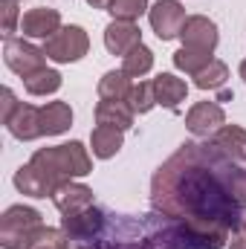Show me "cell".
Wrapping results in <instances>:
<instances>
[{
	"label": "cell",
	"mask_w": 246,
	"mask_h": 249,
	"mask_svg": "<svg viewBox=\"0 0 246 249\" xmlns=\"http://www.w3.org/2000/svg\"><path fill=\"white\" fill-rule=\"evenodd\" d=\"M130 90H133V84L124 70H110L99 81V99H107V102H127Z\"/></svg>",
	"instance_id": "cell-20"
},
{
	"label": "cell",
	"mask_w": 246,
	"mask_h": 249,
	"mask_svg": "<svg viewBox=\"0 0 246 249\" xmlns=\"http://www.w3.org/2000/svg\"><path fill=\"white\" fill-rule=\"evenodd\" d=\"M3 61L12 72H18L20 78H29L32 72L47 67V53L38 50L35 44L23 41V38H6L3 44Z\"/></svg>",
	"instance_id": "cell-5"
},
{
	"label": "cell",
	"mask_w": 246,
	"mask_h": 249,
	"mask_svg": "<svg viewBox=\"0 0 246 249\" xmlns=\"http://www.w3.org/2000/svg\"><path fill=\"white\" fill-rule=\"evenodd\" d=\"M133 110L127 102H107L102 99L96 105V124H110V127H119V130H127L133 127Z\"/></svg>",
	"instance_id": "cell-19"
},
{
	"label": "cell",
	"mask_w": 246,
	"mask_h": 249,
	"mask_svg": "<svg viewBox=\"0 0 246 249\" xmlns=\"http://www.w3.org/2000/svg\"><path fill=\"white\" fill-rule=\"evenodd\" d=\"M241 78H244V81H246V58H244V61H241Z\"/></svg>",
	"instance_id": "cell-32"
},
{
	"label": "cell",
	"mask_w": 246,
	"mask_h": 249,
	"mask_svg": "<svg viewBox=\"0 0 246 249\" xmlns=\"http://www.w3.org/2000/svg\"><path fill=\"white\" fill-rule=\"evenodd\" d=\"M53 203L61 214H75V212H84L93 206V188L84 186V183H75V180H67L53 191Z\"/></svg>",
	"instance_id": "cell-12"
},
{
	"label": "cell",
	"mask_w": 246,
	"mask_h": 249,
	"mask_svg": "<svg viewBox=\"0 0 246 249\" xmlns=\"http://www.w3.org/2000/svg\"><path fill=\"white\" fill-rule=\"evenodd\" d=\"M44 226L41 212L32 206H9L0 217V247L3 249H26L32 235Z\"/></svg>",
	"instance_id": "cell-3"
},
{
	"label": "cell",
	"mask_w": 246,
	"mask_h": 249,
	"mask_svg": "<svg viewBox=\"0 0 246 249\" xmlns=\"http://www.w3.org/2000/svg\"><path fill=\"white\" fill-rule=\"evenodd\" d=\"M44 53H47V58H53L55 64H75L90 53V38L75 23L72 26H61L53 38H47Z\"/></svg>",
	"instance_id": "cell-4"
},
{
	"label": "cell",
	"mask_w": 246,
	"mask_h": 249,
	"mask_svg": "<svg viewBox=\"0 0 246 249\" xmlns=\"http://www.w3.org/2000/svg\"><path fill=\"white\" fill-rule=\"evenodd\" d=\"M151 67H154V53H151L145 44L133 47V50L122 58V70L130 78H142L145 72H151Z\"/></svg>",
	"instance_id": "cell-23"
},
{
	"label": "cell",
	"mask_w": 246,
	"mask_h": 249,
	"mask_svg": "<svg viewBox=\"0 0 246 249\" xmlns=\"http://www.w3.org/2000/svg\"><path fill=\"white\" fill-rule=\"evenodd\" d=\"M232 194H235V200H238L241 206H246V165L238 168L235 177H232Z\"/></svg>",
	"instance_id": "cell-28"
},
{
	"label": "cell",
	"mask_w": 246,
	"mask_h": 249,
	"mask_svg": "<svg viewBox=\"0 0 246 249\" xmlns=\"http://www.w3.org/2000/svg\"><path fill=\"white\" fill-rule=\"evenodd\" d=\"M154 93H157V105H162L168 110H177V105L185 102V96H188V84L183 78L171 75V72H159L154 78Z\"/></svg>",
	"instance_id": "cell-17"
},
{
	"label": "cell",
	"mask_w": 246,
	"mask_h": 249,
	"mask_svg": "<svg viewBox=\"0 0 246 249\" xmlns=\"http://www.w3.org/2000/svg\"><path fill=\"white\" fill-rule=\"evenodd\" d=\"M148 20L159 41H171V38H180L188 18H185V9L180 0H157L148 9Z\"/></svg>",
	"instance_id": "cell-6"
},
{
	"label": "cell",
	"mask_w": 246,
	"mask_h": 249,
	"mask_svg": "<svg viewBox=\"0 0 246 249\" xmlns=\"http://www.w3.org/2000/svg\"><path fill=\"white\" fill-rule=\"evenodd\" d=\"M6 127H9V133H12L15 139H20V142H32V139H38V136H41V107L20 102L18 113L9 119Z\"/></svg>",
	"instance_id": "cell-13"
},
{
	"label": "cell",
	"mask_w": 246,
	"mask_h": 249,
	"mask_svg": "<svg viewBox=\"0 0 246 249\" xmlns=\"http://www.w3.org/2000/svg\"><path fill=\"white\" fill-rule=\"evenodd\" d=\"M142 44V29L130 20H110L105 29V47L110 55H127L133 47Z\"/></svg>",
	"instance_id": "cell-11"
},
{
	"label": "cell",
	"mask_w": 246,
	"mask_h": 249,
	"mask_svg": "<svg viewBox=\"0 0 246 249\" xmlns=\"http://www.w3.org/2000/svg\"><path fill=\"white\" fill-rule=\"evenodd\" d=\"M122 130L119 127H110V124H96L93 133H90V148H93V157L99 160H110L122 151Z\"/></svg>",
	"instance_id": "cell-18"
},
{
	"label": "cell",
	"mask_w": 246,
	"mask_h": 249,
	"mask_svg": "<svg viewBox=\"0 0 246 249\" xmlns=\"http://www.w3.org/2000/svg\"><path fill=\"white\" fill-rule=\"evenodd\" d=\"M127 105H130L133 113H148V110H154V105H157L154 78H151V81H139V84H133V90H130V96H127Z\"/></svg>",
	"instance_id": "cell-25"
},
{
	"label": "cell",
	"mask_w": 246,
	"mask_h": 249,
	"mask_svg": "<svg viewBox=\"0 0 246 249\" xmlns=\"http://www.w3.org/2000/svg\"><path fill=\"white\" fill-rule=\"evenodd\" d=\"M23 87H26L29 96H50V93H58V90H61V72L44 67V70L32 72L29 78H23Z\"/></svg>",
	"instance_id": "cell-21"
},
{
	"label": "cell",
	"mask_w": 246,
	"mask_h": 249,
	"mask_svg": "<svg viewBox=\"0 0 246 249\" xmlns=\"http://www.w3.org/2000/svg\"><path fill=\"white\" fill-rule=\"evenodd\" d=\"M0 15H3V35L12 38V32L18 29V20H23L20 9H18V0H0Z\"/></svg>",
	"instance_id": "cell-27"
},
{
	"label": "cell",
	"mask_w": 246,
	"mask_h": 249,
	"mask_svg": "<svg viewBox=\"0 0 246 249\" xmlns=\"http://www.w3.org/2000/svg\"><path fill=\"white\" fill-rule=\"evenodd\" d=\"M229 249H246V217L232 229V235H229Z\"/></svg>",
	"instance_id": "cell-30"
},
{
	"label": "cell",
	"mask_w": 246,
	"mask_h": 249,
	"mask_svg": "<svg viewBox=\"0 0 246 249\" xmlns=\"http://www.w3.org/2000/svg\"><path fill=\"white\" fill-rule=\"evenodd\" d=\"M235 162L214 142H183L154 174V232L162 249H223L244 220Z\"/></svg>",
	"instance_id": "cell-1"
},
{
	"label": "cell",
	"mask_w": 246,
	"mask_h": 249,
	"mask_svg": "<svg viewBox=\"0 0 246 249\" xmlns=\"http://www.w3.org/2000/svg\"><path fill=\"white\" fill-rule=\"evenodd\" d=\"M223 124H226V113H223V107L217 102H197L185 113V127L197 139H211Z\"/></svg>",
	"instance_id": "cell-8"
},
{
	"label": "cell",
	"mask_w": 246,
	"mask_h": 249,
	"mask_svg": "<svg viewBox=\"0 0 246 249\" xmlns=\"http://www.w3.org/2000/svg\"><path fill=\"white\" fill-rule=\"evenodd\" d=\"M211 142L238 165V162H246V130L241 124H223L214 136H211Z\"/></svg>",
	"instance_id": "cell-16"
},
{
	"label": "cell",
	"mask_w": 246,
	"mask_h": 249,
	"mask_svg": "<svg viewBox=\"0 0 246 249\" xmlns=\"http://www.w3.org/2000/svg\"><path fill=\"white\" fill-rule=\"evenodd\" d=\"M226 78H229V67L220 61V58H211L209 67H203L194 75V84L200 90H223L226 87Z\"/></svg>",
	"instance_id": "cell-22"
},
{
	"label": "cell",
	"mask_w": 246,
	"mask_h": 249,
	"mask_svg": "<svg viewBox=\"0 0 246 249\" xmlns=\"http://www.w3.org/2000/svg\"><path fill=\"white\" fill-rule=\"evenodd\" d=\"M72 127V107L67 102H47L41 107V136H58Z\"/></svg>",
	"instance_id": "cell-15"
},
{
	"label": "cell",
	"mask_w": 246,
	"mask_h": 249,
	"mask_svg": "<svg viewBox=\"0 0 246 249\" xmlns=\"http://www.w3.org/2000/svg\"><path fill=\"white\" fill-rule=\"evenodd\" d=\"M15 188L26 197H53V191H55V186L47 180V174L41 168H35L32 162L20 165L15 171Z\"/></svg>",
	"instance_id": "cell-14"
},
{
	"label": "cell",
	"mask_w": 246,
	"mask_h": 249,
	"mask_svg": "<svg viewBox=\"0 0 246 249\" xmlns=\"http://www.w3.org/2000/svg\"><path fill=\"white\" fill-rule=\"evenodd\" d=\"M93 9H110V0H87Z\"/></svg>",
	"instance_id": "cell-31"
},
{
	"label": "cell",
	"mask_w": 246,
	"mask_h": 249,
	"mask_svg": "<svg viewBox=\"0 0 246 249\" xmlns=\"http://www.w3.org/2000/svg\"><path fill=\"white\" fill-rule=\"evenodd\" d=\"M61 29V12L53 9V6H38V9H29L20 20V32L26 38H53L55 32Z\"/></svg>",
	"instance_id": "cell-10"
},
{
	"label": "cell",
	"mask_w": 246,
	"mask_h": 249,
	"mask_svg": "<svg viewBox=\"0 0 246 249\" xmlns=\"http://www.w3.org/2000/svg\"><path fill=\"white\" fill-rule=\"evenodd\" d=\"M18 107H20V102L15 99V93H12L9 87H3V116H0L3 124H9V119L18 113Z\"/></svg>",
	"instance_id": "cell-29"
},
{
	"label": "cell",
	"mask_w": 246,
	"mask_h": 249,
	"mask_svg": "<svg viewBox=\"0 0 246 249\" xmlns=\"http://www.w3.org/2000/svg\"><path fill=\"white\" fill-rule=\"evenodd\" d=\"M211 64V53H203V50H191V47H180L174 53V67L183 70L188 75H197L203 67Z\"/></svg>",
	"instance_id": "cell-24"
},
{
	"label": "cell",
	"mask_w": 246,
	"mask_h": 249,
	"mask_svg": "<svg viewBox=\"0 0 246 249\" xmlns=\"http://www.w3.org/2000/svg\"><path fill=\"white\" fill-rule=\"evenodd\" d=\"M78 249H99V247H96V244H93V247H87V244H81Z\"/></svg>",
	"instance_id": "cell-33"
},
{
	"label": "cell",
	"mask_w": 246,
	"mask_h": 249,
	"mask_svg": "<svg viewBox=\"0 0 246 249\" xmlns=\"http://www.w3.org/2000/svg\"><path fill=\"white\" fill-rule=\"evenodd\" d=\"M35 168H41L47 174V180L58 188L67 180L75 177H87L93 171V160L87 154V148L81 142H64V145H53V148H41L32 154L29 160Z\"/></svg>",
	"instance_id": "cell-2"
},
{
	"label": "cell",
	"mask_w": 246,
	"mask_h": 249,
	"mask_svg": "<svg viewBox=\"0 0 246 249\" xmlns=\"http://www.w3.org/2000/svg\"><path fill=\"white\" fill-rule=\"evenodd\" d=\"M61 229L67 232V238L72 244H90L105 232V212H99L96 206L75 212V214H64Z\"/></svg>",
	"instance_id": "cell-7"
},
{
	"label": "cell",
	"mask_w": 246,
	"mask_h": 249,
	"mask_svg": "<svg viewBox=\"0 0 246 249\" xmlns=\"http://www.w3.org/2000/svg\"><path fill=\"white\" fill-rule=\"evenodd\" d=\"M180 41H183V47H191V50L214 53L217 50V41H220L217 23L209 20L206 15H188L183 32H180Z\"/></svg>",
	"instance_id": "cell-9"
},
{
	"label": "cell",
	"mask_w": 246,
	"mask_h": 249,
	"mask_svg": "<svg viewBox=\"0 0 246 249\" xmlns=\"http://www.w3.org/2000/svg\"><path fill=\"white\" fill-rule=\"evenodd\" d=\"M113 20H130L136 23L145 12H148V0H110V9Z\"/></svg>",
	"instance_id": "cell-26"
}]
</instances>
